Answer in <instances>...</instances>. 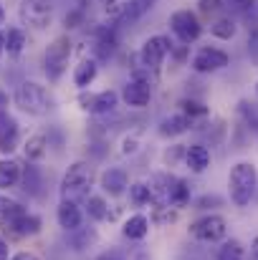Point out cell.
Segmentation results:
<instances>
[{"instance_id":"obj_1","label":"cell","mask_w":258,"mask_h":260,"mask_svg":"<svg viewBox=\"0 0 258 260\" xmlns=\"http://www.w3.org/2000/svg\"><path fill=\"white\" fill-rule=\"evenodd\" d=\"M258 184V170L253 162H238L231 177H228V189H231V200L238 205V207H246L256 192Z\"/></svg>"},{"instance_id":"obj_2","label":"cell","mask_w":258,"mask_h":260,"mask_svg":"<svg viewBox=\"0 0 258 260\" xmlns=\"http://www.w3.org/2000/svg\"><path fill=\"white\" fill-rule=\"evenodd\" d=\"M15 104L20 106V111L31 116H43L51 109V93L46 91V86L36 81H23L15 88Z\"/></svg>"},{"instance_id":"obj_3","label":"cell","mask_w":258,"mask_h":260,"mask_svg":"<svg viewBox=\"0 0 258 260\" xmlns=\"http://www.w3.org/2000/svg\"><path fill=\"white\" fill-rule=\"evenodd\" d=\"M71 38L69 36H59L48 43L46 56H43V71L48 76V81H59L66 69H69V58H71Z\"/></svg>"},{"instance_id":"obj_4","label":"cell","mask_w":258,"mask_h":260,"mask_svg":"<svg viewBox=\"0 0 258 260\" xmlns=\"http://www.w3.org/2000/svg\"><path fill=\"white\" fill-rule=\"evenodd\" d=\"M91 184H94V167L89 162H74L69 167V172L64 174L61 194H64V200H74V197L84 194Z\"/></svg>"},{"instance_id":"obj_5","label":"cell","mask_w":258,"mask_h":260,"mask_svg":"<svg viewBox=\"0 0 258 260\" xmlns=\"http://www.w3.org/2000/svg\"><path fill=\"white\" fill-rule=\"evenodd\" d=\"M190 235L200 243H220L228 235V222L220 215H205L190 225Z\"/></svg>"},{"instance_id":"obj_6","label":"cell","mask_w":258,"mask_h":260,"mask_svg":"<svg viewBox=\"0 0 258 260\" xmlns=\"http://www.w3.org/2000/svg\"><path fill=\"white\" fill-rule=\"evenodd\" d=\"M53 5L51 0H20V20L36 30H43L51 25Z\"/></svg>"},{"instance_id":"obj_7","label":"cell","mask_w":258,"mask_h":260,"mask_svg":"<svg viewBox=\"0 0 258 260\" xmlns=\"http://www.w3.org/2000/svg\"><path fill=\"white\" fill-rule=\"evenodd\" d=\"M172 51V43L167 36H152L142 43V51H139V63L150 71H157L162 66V61L167 58V53Z\"/></svg>"},{"instance_id":"obj_8","label":"cell","mask_w":258,"mask_h":260,"mask_svg":"<svg viewBox=\"0 0 258 260\" xmlns=\"http://www.w3.org/2000/svg\"><path fill=\"white\" fill-rule=\"evenodd\" d=\"M170 28L182 43H195L200 38V33H203V25H200L197 15L192 10H185V8L175 10L170 15Z\"/></svg>"},{"instance_id":"obj_9","label":"cell","mask_w":258,"mask_h":260,"mask_svg":"<svg viewBox=\"0 0 258 260\" xmlns=\"http://www.w3.org/2000/svg\"><path fill=\"white\" fill-rule=\"evenodd\" d=\"M228 63H231V56L220 48H200L192 56V71L197 74H215V71H223Z\"/></svg>"},{"instance_id":"obj_10","label":"cell","mask_w":258,"mask_h":260,"mask_svg":"<svg viewBox=\"0 0 258 260\" xmlns=\"http://www.w3.org/2000/svg\"><path fill=\"white\" fill-rule=\"evenodd\" d=\"M79 104L81 109L89 114H96V116H104V114H111L119 104V93L106 88V91H99V93H81L79 96Z\"/></svg>"},{"instance_id":"obj_11","label":"cell","mask_w":258,"mask_h":260,"mask_svg":"<svg viewBox=\"0 0 258 260\" xmlns=\"http://www.w3.org/2000/svg\"><path fill=\"white\" fill-rule=\"evenodd\" d=\"M122 99H124L129 106L142 109V106H147L150 99H152V84H145V81L129 79V81L124 84V88H122Z\"/></svg>"},{"instance_id":"obj_12","label":"cell","mask_w":258,"mask_h":260,"mask_svg":"<svg viewBox=\"0 0 258 260\" xmlns=\"http://www.w3.org/2000/svg\"><path fill=\"white\" fill-rule=\"evenodd\" d=\"M56 220H59V225H61L66 233H76V230L81 228L84 215H81V210H79V205H76L74 200H64V202L59 205V210H56Z\"/></svg>"},{"instance_id":"obj_13","label":"cell","mask_w":258,"mask_h":260,"mask_svg":"<svg viewBox=\"0 0 258 260\" xmlns=\"http://www.w3.org/2000/svg\"><path fill=\"white\" fill-rule=\"evenodd\" d=\"M101 187H104L106 194L119 197V194L127 192V187H129V177H127L124 170H119V167H109L106 172L101 174Z\"/></svg>"},{"instance_id":"obj_14","label":"cell","mask_w":258,"mask_h":260,"mask_svg":"<svg viewBox=\"0 0 258 260\" xmlns=\"http://www.w3.org/2000/svg\"><path fill=\"white\" fill-rule=\"evenodd\" d=\"M185 162H187V167L192 170V172H205L208 170V165H210V152H208V147H203V144H192V147H187V152H185Z\"/></svg>"},{"instance_id":"obj_15","label":"cell","mask_w":258,"mask_h":260,"mask_svg":"<svg viewBox=\"0 0 258 260\" xmlns=\"http://www.w3.org/2000/svg\"><path fill=\"white\" fill-rule=\"evenodd\" d=\"M96 74H99V61H96V58H84V61L74 69V84L79 88L91 86L94 79H96Z\"/></svg>"},{"instance_id":"obj_16","label":"cell","mask_w":258,"mask_h":260,"mask_svg":"<svg viewBox=\"0 0 258 260\" xmlns=\"http://www.w3.org/2000/svg\"><path fill=\"white\" fill-rule=\"evenodd\" d=\"M192 126V119L187 114H175V116H167L162 124H160V134L162 137H177L182 132H187Z\"/></svg>"},{"instance_id":"obj_17","label":"cell","mask_w":258,"mask_h":260,"mask_svg":"<svg viewBox=\"0 0 258 260\" xmlns=\"http://www.w3.org/2000/svg\"><path fill=\"white\" fill-rule=\"evenodd\" d=\"M122 233H124V238H129V240H142V238H147V233H150V220H147L145 215H132V217L124 222Z\"/></svg>"},{"instance_id":"obj_18","label":"cell","mask_w":258,"mask_h":260,"mask_svg":"<svg viewBox=\"0 0 258 260\" xmlns=\"http://www.w3.org/2000/svg\"><path fill=\"white\" fill-rule=\"evenodd\" d=\"M3 48L8 53H13V56L23 53V48H25V33L20 28H8L3 33Z\"/></svg>"},{"instance_id":"obj_19","label":"cell","mask_w":258,"mask_h":260,"mask_svg":"<svg viewBox=\"0 0 258 260\" xmlns=\"http://www.w3.org/2000/svg\"><path fill=\"white\" fill-rule=\"evenodd\" d=\"M210 33H213L215 38H220V41H231V38L238 33V23H236L231 15H225V18H218V20L210 25Z\"/></svg>"},{"instance_id":"obj_20","label":"cell","mask_w":258,"mask_h":260,"mask_svg":"<svg viewBox=\"0 0 258 260\" xmlns=\"http://www.w3.org/2000/svg\"><path fill=\"white\" fill-rule=\"evenodd\" d=\"M114 48H117V36H114V30H111V28L99 30V36H96V53H99V58H109V56L114 53Z\"/></svg>"},{"instance_id":"obj_21","label":"cell","mask_w":258,"mask_h":260,"mask_svg":"<svg viewBox=\"0 0 258 260\" xmlns=\"http://www.w3.org/2000/svg\"><path fill=\"white\" fill-rule=\"evenodd\" d=\"M46 152H48V142H46L43 134H33V137L25 142V157H28V159L38 162V159L46 157Z\"/></svg>"},{"instance_id":"obj_22","label":"cell","mask_w":258,"mask_h":260,"mask_svg":"<svg viewBox=\"0 0 258 260\" xmlns=\"http://www.w3.org/2000/svg\"><path fill=\"white\" fill-rule=\"evenodd\" d=\"M155 3H157V0H127V13H124V20H129V23L139 20L142 15H147V13L155 8Z\"/></svg>"},{"instance_id":"obj_23","label":"cell","mask_w":258,"mask_h":260,"mask_svg":"<svg viewBox=\"0 0 258 260\" xmlns=\"http://www.w3.org/2000/svg\"><path fill=\"white\" fill-rule=\"evenodd\" d=\"M190 202V184L185 179H172L170 187V205L175 207H185Z\"/></svg>"},{"instance_id":"obj_24","label":"cell","mask_w":258,"mask_h":260,"mask_svg":"<svg viewBox=\"0 0 258 260\" xmlns=\"http://www.w3.org/2000/svg\"><path fill=\"white\" fill-rule=\"evenodd\" d=\"M18 177H20V167L15 162H10V159L0 162V187H5V189L13 187L18 182Z\"/></svg>"},{"instance_id":"obj_25","label":"cell","mask_w":258,"mask_h":260,"mask_svg":"<svg viewBox=\"0 0 258 260\" xmlns=\"http://www.w3.org/2000/svg\"><path fill=\"white\" fill-rule=\"evenodd\" d=\"M38 230H41V217L28 215V212H25V215L20 217V222L13 228V233H15V235H20V238H23V235H36Z\"/></svg>"},{"instance_id":"obj_26","label":"cell","mask_w":258,"mask_h":260,"mask_svg":"<svg viewBox=\"0 0 258 260\" xmlns=\"http://www.w3.org/2000/svg\"><path fill=\"white\" fill-rule=\"evenodd\" d=\"M218 260H246V248L238 240H228L218 250Z\"/></svg>"},{"instance_id":"obj_27","label":"cell","mask_w":258,"mask_h":260,"mask_svg":"<svg viewBox=\"0 0 258 260\" xmlns=\"http://www.w3.org/2000/svg\"><path fill=\"white\" fill-rule=\"evenodd\" d=\"M101 10L109 20H119L127 13V0H101Z\"/></svg>"},{"instance_id":"obj_28","label":"cell","mask_w":258,"mask_h":260,"mask_svg":"<svg viewBox=\"0 0 258 260\" xmlns=\"http://www.w3.org/2000/svg\"><path fill=\"white\" fill-rule=\"evenodd\" d=\"M129 200H132V205H137V207H142V205H147L152 197H150V187L145 184V182H134V184H129Z\"/></svg>"},{"instance_id":"obj_29","label":"cell","mask_w":258,"mask_h":260,"mask_svg":"<svg viewBox=\"0 0 258 260\" xmlns=\"http://www.w3.org/2000/svg\"><path fill=\"white\" fill-rule=\"evenodd\" d=\"M86 210H89V217H94V220H109V207L101 197H89Z\"/></svg>"},{"instance_id":"obj_30","label":"cell","mask_w":258,"mask_h":260,"mask_svg":"<svg viewBox=\"0 0 258 260\" xmlns=\"http://www.w3.org/2000/svg\"><path fill=\"white\" fill-rule=\"evenodd\" d=\"M182 106H185V114H187L190 119H192V116H205V114H208V109H205L203 104H197V101H185Z\"/></svg>"},{"instance_id":"obj_31","label":"cell","mask_w":258,"mask_h":260,"mask_svg":"<svg viewBox=\"0 0 258 260\" xmlns=\"http://www.w3.org/2000/svg\"><path fill=\"white\" fill-rule=\"evenodd\" d=\"M223 3H225V0H197L200 10L208 13V15H210V13H218V10L223 8Z\"/></svg>"},{"instance_id":"obj_32","label":"cell","mask_w":258,"mask_h":260,"mask_svg":"<svg viewBox=\"0 0 258 260\" xmlns=\"http://www.w3.org/2000/svg\"><path fill=\"white\" fill-rule=\"evenodd\" d=\"M137 149H139V139H137V137H127V139H124L122 152H124V154H134Z\"/></svg>"},{"instance_id":"obj_33","label":"cell","mask_w":258,"mask_h":260,"mask_svg":"<svg viewBox=\"0 0 258 260\" xmlns=\"http://www.w3.org/2000/svg\"><path fill=\"white\" fill-rule=\"evenodd\" d=\"M228 3H231L236 10H241V13L248 10V8H253V0H228Z\"/></svg>"},{"instance_id":"obj_34","label":"cell","mask_w":258,"mask_h":260,"mask_svg":"<svg viewBox=\"0 0 258 260\" xmlns=\"http://www.w3.org/2000/svg\"><path fill=\"white\" fill-rule=\"evenodd\" d=\"M0 260H10L8 258V243L0 238Z\"/></svg>"},{"instance_id":"obj_35","label":"cell","mask_w":258,"mask_h":260,"mask_svg":"<svg viewBox=\"0 0 258 260\" xmlns=\"http://www.w3.org/2000/svg\"><path fill=\"white\" fill-rule=\"evenodd\" d=\"M10 260H38L33 253H18V255H13Z\"/></svg>"},{"instance_id":"obj_36","label":"cell","mask_w":258,"mask_h":260,"mask_svg":"<svg viewBox=\"0 0 258 260\" xmlns=\"http://www.w3.org/2000/svg\"><path fill=\"white\" fill-rule=\"evenodd\" d=\"M251 255L253 260H258V238H253V243H251Z\"/></svg>"},{"instance_id":"obj_37","label":"cell","mask_w":258,"mask_h":260,"mask_svg":"<svg viewBox=\"0 0 258 260\" xmlns=\"http://www.w3.org/2000/svg\"><path fill=\"white\" fill-rule=\"evenodd\" d=\"M5 104H8V96L0 91V111H3V106H5Z\"/></svg>"},{"instance_id":"obj_38","label":"cell","mask_w":258,"mask_h":260,"mask_svg":"<svg viewBox=\"0 0 258 260\" xmlns=\"http://www.w3.org/2000/svg\"><path fill=\"white\" fill-rule=\"evenodd\" d=\"M5 20V10H3V5H0V23Z\"/></svg>"},{"instance_id":"obj_39","label":"cell","mask_w":258,"mask_h":260,"mask_svg":"<svg viewBox=\"0 0 258 260\" xmlns=\"http://www.w3.org/2000/svg\"><path fill=\"white\" fill-rule=\"evenodd\" d=\"M3 51H5V48H3V36H0V53H3Z\"/></svg>"},{"instance_id":"obj_40","label":"cell","mask_w":258,"mask_h":260,"mask_svg":"<svg viewBox=\"0 0 258 260\" xmlns=\"http://www.w3.org/2000/svg\"><path fill=\"white\" fill-rule=\"evenodd\" d=\"M256 93H258V81H256Z\"/></svg>"},{"instance_id":"obj_41","label":"cell","mask_w":258,"mask_h":260,"mask_svg":"<svg viewBox=\"0 0 258 260\" xmlns=\"http://www.w3.org/2000/svg\"><path fill=\"white\" fill-rule=\"evenodd\" d=\"M104 260H109V258H104Z\"/></svg>"}]
</instances>
